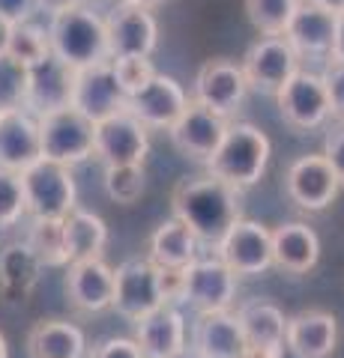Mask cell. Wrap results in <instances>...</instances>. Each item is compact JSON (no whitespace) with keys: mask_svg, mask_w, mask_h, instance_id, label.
<instances>
[{"mask_svg":"<svg viewBox=\"0 0 344 358\" xmlns=\"http://www.w3.org/2000/svg\"><path fill=\"white\" fill-rule=\"evenodd\" d=\"M21 215H27L21 176L0 167V227H13L15 221H21Z\"/></svg>","mask_w":344,"mask_h":358,"instance_id":"cell-36","label":"cell"},{"mask_svg":"<svg viewBox=\"0 0 344 358\" xmlns=\"http://www.w3.org/2000/svg\"><path fill=\"white\" fill-rule=\"evenodd\" d=\"M338 176L320 155H299L284 173V192L303 212H324L338 197Z\"/></svg>","mask_w":344,"mask_h":358,"instance_id":"cell-13","label":"cell"},{"mask_svg":"<svg viewBox=\"0 0 344 358\" xmlns=\"http://www.w3.org/2000/svg\"><path fill=\"white\" fill-rule=\"evenodd\" d=\"M284 346L294 358H329L338 346V320L336 313L308 308L287 320Z\"/></svg>","mask_w":344,"mask_h":358,"instance_id":"cell-19","label":"cell"},{"mask_svg":"<svg viewBox=\"0 0 344 358\" xmlns=\"http://www.w3.org/2000/svg\"><path fill=\"white\" fill-rule=\"evenodd\" d=\"M174 218H180L198 242L216 245L237 218H242V192L213 173L180 179L171 194Z\"/></svg>","mask_w":344,"mask_h":358,"instance_id":"cell-1","label":"cell"},{"mask_svg":"<svg viewBox=\"0 0 344 358\" xmlns=\"http://www.w3.org/2000/svg\"><path fill=\"white\" fill-rule=\"evenodd\" d=\"M48 42H51V51L63 63H69L72 69H84V66L111 60L105 21L84 3H75L69 9H63V13L51 15Z\"/></svg>","mask_w":344,"mask_h":358,"instance_id":"cell-3","label":"cell"},{"mask_svg":"<svg viewBox=\"0 0 344 358\" xmlns=\"http://www.w3.org/2000/svg\"><path fill=\"white\" fill-rule=\"evenodd\" d=\"M66 299L69 305L81 313H99L111 308L114 299V268H111L102 257L93 260H75L66 272Z\"/></svg>","mask_w":344,"mask_h":358,"instance_id":"cell-20","label":"cell"},{"mask_svg":"<svg viewBox=\"0 0 344 358\" xmlns=\"http://www.w3.org/2000/svg\"><path fill=\"white\" fill-rule=\"evenodd\" d=\"M63 236H66V260H93V257L105 254L108 245V224L96 215L75 206L69 215L63 218ZM66 263V266H69Z\"/></svg>","mask_w":344,"mask_h":358,"instance_id":"cell-27","label":"cell"},{"mask_svg":"<svg viewBox=\"0 0 344 358\" xmlns=\"http://www.w3.org/2000/svg\"><path fill=\"white\" fill-rule=\"evenodd\" d=\"M42 159L57 164H81L96 155V122L87 120L78 108L66 105L36 114Z\"/></svg>","mask_w":344,"mask_h":358,"instance_id":"cell-4","label":"cell"},{"mask_svg":"<svg viewBox=\"0 0 344 358\" xmlns=\"http://www.w3.org/2000/svg\"><path fill=\"white\" fill-rule=\"evenodd\" d=\"M87 350L81 329L63 320H42L27 334L30 358H81Z\"/></svg>","mask_w":344,"mask_h":358,"instance_id":"cell-28","label":"cell"},{"mask_svg":"<svg viewBox=\"0 0 344 358\" xmlns=\"http://www.w3.org/2000/svg\"><path fill=\"white\" fill-rule=\"evenodd\" d=\"M144 164H105V192L114 203H135L144 194Z\"/></svg>","mask_w":344,"mask_h":358,"instance_id":"cell-35","label":"cell"},{"mask_svg":"<svg viewBox=\"0 0 344 358\" xmlns=\"http://www.w3.org/2000/svg\"><path fill=\"white\" fill-rule=\"evenodd\" d=\"M36 9H39V0H0V18H6L9 24L30 21Z\"/></svg>","mask_w":344,"mask_h":358,"instance_id":"cell-41","label":"cell"},{"mask_svg":"<svg viewBox=\"0 0 344 358\" xmlns=\"http://www.w3.org/2000/svg\"><path fill=\"white\" fill-rule=\"evenodd\" d=\"M237 296V275L219 257H195L183 268L180 301L192 305L198 313L228 310Z\"/></svg>","mask_w":344,"mask_h":358,"instance_id":"cell-9","label":"cell"},{"mask_svg":"<svg viewBox=\"0 0 344 358\" xmlns=\"http://www.w3.org/2000/svg\"><path fill=\"white\" fill-rule=\"evenodd\" d=\"M72 84L75 69L63 63L57 54H46L42 60L30 66V84H27V110L30 114H46L54 108H66L72 102Z\"/></svg>","mask_w":344,"mask_h":358,"instance_id":"cell-22","label":"cell"},{"mask_svg":"<svg viewBox=\"0 0 344 358\" xmlns=\"http://www.w3.org/2000/svg\"><path fill=\"white\" fill-rule=\"evenodd\" d=\"M126 90L120 87L114 66L111 60L96 63V66H84L75 69V84H72V108H78L87 120L102 122L108 117L126 110Z\"/></svg>","mask_w":344,"mask_h":358,"instance_id":"cell-12","label":"cell"},{"mask_svg":"<svg viewBox=\"0 0 344 358\" xmlns=\"http://www.w3.org/2000/svg\"><path fill=\"white\" fill-rule=\"evenodd\" d=\"M195 355L198 358H246V338L240 320L231 310H204L195 322Z\"/></svg>","mask_w":344,"mask_h":358,"instance_id":"cell-24","label":"cell"},{"mask_svg":"<svg viewBox=\"0 0 344 358\" xmlns=\"http://www.w3.org/2000/svg\"><path fill=\"white\" fill-rule=\"evenodd\" d=\"M25 188V206L30 218H66L75 209V188L72 171L66 164L39 159L18 173Z\"/></svg>","mask_w":344,"mask_h":358,"instance_id":"cell-5","label":"cell"},{"mask_svg":"<svg viewBox=\"0 0 344 358\" xmlns=\"http://www.w3.org/2000/svg\"><path fill=\"white\" fill-rule=\"evenodd\" d=\"M299 0H246V15L252 27L263 36H282L291 24Z\"/></svg>","mask_w":344,"mask_h":358,"instance_id":"cell-32","label":"cell"},{"mask_svg":"<svg viewBox=\"0 0 344 358\" xmlns=\"http://www.w3.org/2000/svg\"><path fill=\"white\" fill-rule=\"evenodd\" d=\"M75 3H81V0H39V9L42 13H48V15H54V13H63V9H69Z\"/></svg>","mask_w":344,"mask_h":358,"instance_id":"cell-43","label":"cell"},{"mask_svg":"<svg viewBox=\"0 0 344 358\" xmlns=\"http://www.w3.org/2000/svg\"><path fill=\"white\" fill-rule=\"evenodd\" d=\"M320 78H324L326 96H329V117L344 122V63L329 57L326 69L320 72Z\"/></svg>","mask_w":344,"mask_h":358,"instance_id":"cell-38","label":"cell"},{"mask_svg":"<svg viewBox=\"0 0 344 358\" xmlns=\"http://www.w3.org/2000/svg\"><path fill=\"white\" fill-rule=\"evenodd\" d=\"M246 350L254 358H282L284 352V313L270 299H252L237 310Z\"/></svg>","mask_w":344,"mask_h":358,"instance_id":"cell-18","label":"cell"},{"mask_svg":"<svg viewBox=\"0 0 344 358\" xmlns=\"http://www.w3.org/2000/svg\"><path fill=\"white\" fill-rule=\"evenodd\" d=\"M108 30V51L114 57H150L159 45V24L150 6L135 3V0H123L111 9L105 18Z\"/></svg>","mask_w":344,"mask_h":358,"instance_id":"cell-8","label":"cell"},{"mask_svg":"<svg viewBox=\"0 0 344 358\" xmlns=\"http://www.w3.org/2000/svg\"><path fill=\"white\" fill-rule=\"evenodd\" d=\"M165 305L162 281H159V266L150 260H126L114 268V308L120 317L138 322L156 308Z\"/></svg>","mask_w":344,"mask_h":358,"instance_id":"cell-7","label":"cell"},{"mask_svg":"<svg viewBox=\"0 0 344 358\" xmlns=\"http://www.w3.org/2000/svg\"><path fill=\"white\" fill-rule=\"evenodd\" d=\"M242 75L249 81V90L275 96L299 69V54L284 36H263L252 45L242 57Z\"/></svg>","mask_w":344,"mask_h":358,"instance_id":"cell-11","label":"cell"},{"mask_svg":"<svg viewBox=\"0 0 344 358\" xmlns=\"http://www.w3.org/2000/svg\"><path fill=\"white\" fill-rule=\"evenodd\" d=\"M90 358H144L135 338H105L93 346Z\"/></svg>","mask_w":344,"mask_h":358,"instance_id":"cell-39","label":"cell"},{"mask_svg":"<svg viewBox=\"0 0 344 358\" xmlns=\"http://www.w3.org/2000/svg\"><path fill=\"white\" fill-rule=\"evenodd\" d=\"M6 54H13L15 60L25 66H33L42 60L46 54H51V42H48V30H42L33 21H18L9 30V42H6Z\"/></svg>","mask_w":344,"mask_h":358,"instance_id":"cell-34","label":"cell"},{"mask_svg":"<svg viewBox=\"0 0 344 358\" xmlns=\"http://www.w3.org/2000/svg\"><path fill=\"white\" fill-rule=\"evenodd\" d=\"M135 3H144V6H156V3H165V0H135Z\"/></svg>","mask_w":344,"mask_h":358,"instance_id":"cell-47","label":"cell"},{"mask_svg":"<svg viewBox=\"0 0 344 358\" xmlns=\"http://www.w3.org/2000/svg\"><path fill=\"white\" fill-rule=\"evenodd\" d=\"M9 30H13V24H9L6 18H0V51H6V42H9Z\"/></svg>","mask_w":344,"mask_h":358,"instance_id":"cell-45","label":"cell"},{"mask_svg":"<svg viewBox=\"0 0 344 358\" xmlns=\"http://www.w3.org/2000/svg\"><path fill=\"white\" fill-rule=\"evenodd\" d=\"M320 260L317 233L303 221H287L273 230V266L287 275L312 272Z\"/></svg>","mask_w":344,"mask_h":358,"instance_id":"cell-26","label":"cell"},{"mask_svg":"<svg viewBox=\"0 0 344 358\" xmlns=\"http://www.w3.org/2000/svg\"><path fill=\"white\" fill-rule=\"evenodd\" d=\"M25 245L33 257L42 263V268L66 266V236H63V218H33L27 227Z\"/></svg>","mask_w":344,"mask_h":358,"instance_id":"cell-31","label":"cell"},{"mask_svg":"<svg viewBox=\"0 0 344 358\" xmlns=\"http://www.w3.org/2000/svg\"><path fill=\"white\" fill-rule=\"evenodd\" d=\"M249 93V81L242 75V66L234 60L216 57L207 60L195 78V102H201L204 108L216 110L221 117H234L242 99Z\"/></svg>","mask_w":344,"mask_h":358,"instance_id":"cell-15","label":"cell"},{"mask_svg":"<svg viewBox=\"0 0 344 358\" xmlns=\"http://www.w3.org/2000/svg\"><path fill=\"white\" fill-rule=\"evenodd\" d=\"M42 159L39 122L27 108L0 110V167L21 173L25 167Z\"/></svg>","mask_w":344,"mask_h":358,"instance_id":"cell-21","label":"cell"},{"mask_svg":"<svg viewBox=\"0 0 344 358\" xmlns=\"http://www.w3.org/2000/svg\"><path fill=\"white\" fill-rule=\"evenodd\" d=\"M30 66L15 60L13 54L0 51V110L27 108Z\"/></svg>","mask_w":344,"mask_h":358,"instance_id":"cell-33","label":"cell"},{"mask_svg":"<svg viewBox=\"0 0 344 358\" xmlns=\"http://www.w3.org/2000/svg\"><path fill=\"white\" fill-rule=\"evenodd\" d=\"M135 343L144 358H177L186 352V322L183 313L165 301L147 317L135 322Z\"/></svg>","mask_w":344,"mask_h":358,"instance_id":"cell-23","label":"cell"},{"mask_svg":"<svg viewBox=\"0 0 344 358\" xmlns=\"http://www.w3.org/2000/svg\"><path fill=\"white\" fill-rule=\"evenodd\" d=\"M150 152L147 126L129 110L96 122V155L105 164H144Z\"/></svg>","mask_w":344,"mask_h":358,"instance_id":"cell-17","label":"cell"},{"mask_svg":"<svg viewBox=\"0 0 344 358\" xmlns=\"http://www.w3.org/2000/svg\"><path fill=\"white\" fill-rule=\"evenodd\" d=\"M308 3H315V6H320V9H326V13H336V15L344 13V0H308Z\"/></svg>","mask_w":344,"mask_h":358,"instance_id":"cell-44","label":"cell"},{"mask_svg":"<svg viewBox=\"0 0 344 358\" xmlns=\"http://www.w3.org/2000/svg\"><path fill=\"white\" fill-rule=\"evenodd\" d=\"M270 152H273L270 138L258 126H252V122H228V131L221 138L219 150L207 162V173L246 192V188L258 185L261 176L266 173Z\"/></svg>","mask_w":344,"mask_h":358,"instance_id":"cell-2","label":"cell"},{"mask_svg":"<svg viewBox=\"0 0 344 358\" xmlns=\"http://www.w3.org/2000/svg\"><path fill=\"white\" fill-rule=\"evenodd\" d=\"M0 358H9V343L4 338V331H0Z\"/></svg>","mask_w":344,"mask_h":358,"instance_id":"cell-46","label":"cell"},{"mask_svg":"<svg viewBox=\"0 0 344 358\" xmlns=\"http://www.w3.org/2000/svg\"><path fill=\"white\" fill-rule=\"evenodd\" d=\"M228 122H231L228 117L204 108L201 102H188L183 108V114L174 120L168 134H171V143L186 155V159L207 164L209 155L219 150L221 138H225Z\"/></svg>","mask_w":344,"mask_h":358,"instance_id":"cell-14","label":"cell"},{"mask_svg":"<svg viewBox=\"0 0 344 358\" xmlns=\"http://www.w3.org/2000/svg\"><path fill=\"white\" fill-rule=\"evenodd\" d=\"M186 105L188 96L180 81L162 72H156L147 84L138 87L135 93H129L126 99V110L132 117H138L147 129H171Z\"/></svg>","mask_w":344,"mask_h":358,"instance_id":"cell-16","label":"cell"},{"mask_svg":"<svg viewBox=\"0 0 344 358\" xmlns=\"http://www.w3.org/2000/svg\"><path fill=\"white\" fill-rule=\"evenodd\" d=\"M198 257V236L180 218L162 221L150 236V260L162 268H186Z\"/></svg>","mask_w":344,"mask_h":358,"instance_id":"cell-29","label":"cell"},{"mask_svg":"<svg viewBox=\"0 0 344 358\" xmlns=\"http://www.w3.org/2000/svg\"><path fill=\"white\" fill-rule=\"evenodd\" d=\"M329 57L344 63V13L338 15V24H336V39H332V51H329Z\"/></svg>","mask_w":344,"mask_h":358,"instance_id":"cell-42","label":"cell"},{"mask_svg":"<svg viewBox=\"0 0 344 358\" xmlns=\"http://www.w3.org/2000/svg\"><path fill=\"white\" fill-rule=\"evenodd\" d=\"M324 159L329 162V167L336 171L338 182L344 185V122L338 129H332L324 141Z\"/></svg>","mask_w":344,"mask_h":358,"instance_id":"cell-40","label":"cell"},{"mask_svg":"<svg viewBox=\"0 0 344 358\" xmlns=\"http://www.w3.org/2000/svg\"><path fill=\"white\" fill-rule=\"evenodd\" d=\"M111 66H114V75H117L120 87L126 90V96L135 93L138 87H144L156 75V66H153L150 57H114Z\"/></svg>","mask_w":344,"mask_h":358,"instance_id":"cell-37","label":"cell"},{"mask_svg":"<svg viewBox=\"0 0 344 358\" xmlns=\"http://www.w3.org/2000/svg\"><path fill=\"white\" fill-rule=\"evenodd\" d=\"M275 102H279L282 120L299 131H312L329 120L326 84L324 78L308 69H296L287 78V84L275 93Z\"/></svg>","mask_w":344,"mask_h":358,"instance_id":"cell-10","label":"cell"},{"mask_svg":"<svg viewBox=\"0 0 344 358\" xmlns=\"http://www.w3.org/2000/svg\"><path fill=\"white\" fill-rule=\"evenodd\" d=\"M39 272H42V263L33 257V251L25 242L9 245L0 254V287H4L6 296L25 299L33 289V284L39 281Z\"/></svg>","mask_w":344,"mask_h":358,"instance_id":"cell-30","label":"cell"},{"mask_svg":"<svg viewBox=\"0 0 344 358\" xmlns=\"http://www.w3.org/2000/svg\"><path fill=\"white\" fill-rule=\"evenodd\" d=\"M336 24L338 15L326 13L315 3H299L296 13L291 18V24L282 36L294 45V51L299 57H324L332 51V39H336Z\"/></svg>","mask_w":344,"mask_h":358,"instance_id":"cell-25","label":"cell"},{"mask_svg":"<svg viewBox=\"0 0 344 358\" xmlns=\"http://www.w3.org/2000/svg\"><path fill=\"white\" fill-rule=\"evenodd\" d=\"M216 257L225 260L237 278L263 275L273 266V230H266L258 221L237 218L216 242Z\"/></svg>","mask_w":344,"mask_h":358,"instance_id":"cell-6","label":"cell"},{"mask_svg":"<svg viewBox=\"0 0 344 358\" xmlns=\"http://www.w3.org/2000/svg\"><path fill=\"white\" fill-rule=\"evenodd\" d=\"M246 358H254V355H246Z\"/></svg>","mask_w":344,"mask_h":358,"instance_id":"cell-48","label":"cell"}]
</instances>
